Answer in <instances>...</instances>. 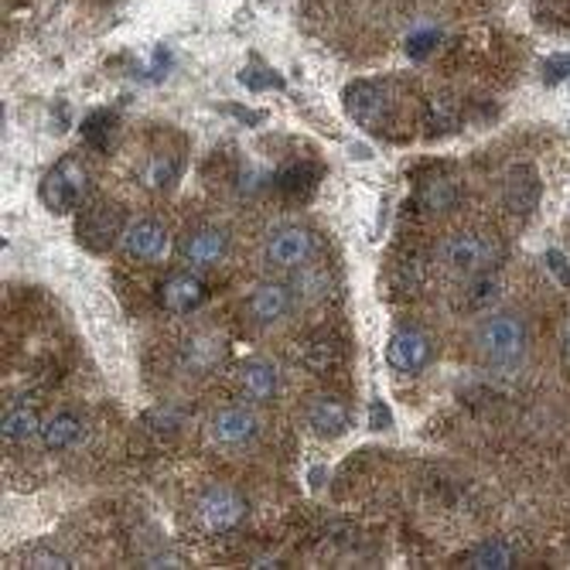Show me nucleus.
<instances>
[{
	"mask_svg": "<svg viewBox=\"0 0 570 570\" xmlns=\"http://www.w3.org/2000/svg\"><path fill=\"white\" fill-rule=\"evenodd\" d=\"M475 355L495 370H512L527 358L530 348V332L520 315H509V311H495L485 315L475 332H472Z\"/></svg>",
	"mask_w": 570,
	"mask_h": 570,
	"instance_id": "obj_1",
	"label": "nucleus"
},
{
	"mask_svg": "<svg viewBox=\"0 0 570 570\" xmlns=\"http://www.w3.org/2000/svg\"><path fill=\"white\" fill-rule=\"evenodd\" d=\"M322 243L318 236L311 233L307 226H297V223H277L267 229L264 236V246H261V256H264V267L277 277H291V274H301L304 267L315 264Z\"/></svg>",
	"mask_w": 570,
	"mask_h": 570,
	"instance_id": "obj_2",
	"label": "nucleus"
},
{
	"mask_svg": "<svg viewBox=\"0 0 570 570\" xmlns=\"http://www.w3.org/2000/svg\"><path fill=\"white\" fill-rule=\"evenodd\" d=\"M495 256H499V246L482 236V233H472V229H458V233H448L441 243H438V264L454 274V277H464L472 281L479 274H489L495 267Z\"/></svg>",
	"mask_w": 570,
	"mask_h": 570,
	"instance_id": "obj_3",
	"label": "nucleus"
},
{
	"mask_svg": "<svg viewBox=\"0 0 570 570\" xmlns=\"http://www.w3.org/2000/svg\"><path fill=\"white\" fill-rule=\"evenodd\" d=\"M89 195V175L76 158H66L41 178L38 198L51 216H69L86 205Z\"/></svg>",
	"mask_w": 570,
	"mask_h": 570,
	"instance_id": "obj_4",
	"label": "nucleus"
},
{
	"mask_svg": "<svg viewBox=\"0 0 570 570\" xmlns=\"http://www.w3.org/2000/svg\"><path fill=\"white\" fill-rule=\"evenodd\" d=\"M297 307V291L291 281L277 277V281H264L249 287L246 301H243V311L253 325L261 328H271V325H281L284 318H291V311Z\"/></svg>",
	"mask_w": 570,
	"mask_h": 570,
	"instance_id": "obj_5",
	"label": "nucleus"
},
{
	"mask_svg": "<svg viewBox=\"0 0 570 570\" xmlns=\"http://www.w3.org/2000/svg\"><path fill=\"white\" fill-rule=\"evenodd\" d=\"M246 499L229 485L205 489L195 502V520L205 533H229L246 520Z\"/></svg>",
	"mask_w": 570,
	"mask_h": 570,
	"instance_id": "obj_6",
	"label": "nucleus"
},
{
	"mask_svg": "<svg viewBox=\"0 0 570 570\" xmlns=\"http://www.w3.org/2000/svg\"><path fill=\"white\" fill-rule=\"evenodd\" d=\"M229 233L223 226H195L178 243V261L188 271H213L226 261Z\"/></svg>",
	"mask_w": 570,
	"mask_h": 570,
	"instance_id": "obj_7",
	"label": "nucleus"
},
{
	"mask_svg": "<svg viewBox=\"0 0 570 570\" xmlns=\"http://www.w3.org/2000/svg\"><path fill=\"white\" fill-rule=\"evenodd\" d=\"M79 243L92 253H107L114 243H120V209L110 202H86L82 205V216H79Z\"/></svg>",
	"mask_w": 570,
	"mask_h": 570,
	"instance_id": "obj_8",
	"label": "nucleus"
},
{
	"mask_svg": "<svg viewBox=\"0 0 570 570\" xmlns=\"http://www.w3.org/2000/svg\"><path fill=\"white\" fill-rule=\"evenodd\" d=\"M165 246H168V229L161 219H154V216H137L120 233V253L130 264L158 261V256L165 253Z\"/></svg>",
	"mask_w": 570,
	"mask_h": 570,
	"instance_id": "obj_9",
	"label": "nucleus"
},
{
	"mask_svg": "<svg viewBox=\"0 0 570 570\" xmlns=\"http://www.w3.org/2000/svg\"><path fill=\"white\" fill-rule=\"evenodd\" d=\"M386 362L400 376H417L431 362V338L417 328H396L386 342Z\"/></svg>",
	"mask_w": 570,
	"mask_h": 570,
	"instance_id": "obj_10",
	"label": "nucleus"
},
{
	"mask_svg": "<svg viewBox=\"0 0 570 570\" xmlns=\"http://www.w3.org/2000/svg\"><path fill=\"white\" fill-rule=\"evenodd\" d=\"M209 438L219 448H246L261 438V417L249 406H223L209 421Z\"/></svg>",
	"mask_w": 570,
	"mask_h": 570,
	"instance_id": "obj_11",
	"label": "nucleus"
},
{
	"mask_svg": "<svg viewBox=\"0 0 570 570\" xmlns=\"http://www.w3.org/2000/svg\"><path fill=\"white\" fill-rule=\"evenodd\" d=\"M205 301V284L195 271H178L161 281L158 287V304L168 315H191V311Z\"/></svg>",
	"mask_w": 570,
	"mask_h": 570,
	"instance_id": "obj_12",
	"label": "nucleus"
},
{
	"mask_svg": "<svg viewBox=\"0 0 570 570\" xmlns=\"http://www.w3.org/2000/svg\"><path fill=\"white\" fill-rule=\"evenodd\" d=\"M281 390V376L271 362L264 358H249L239 366V393L253 403H271Z\"/></svg>",
	"mask_w": 570,
	"mask_h": 570,
	"instance_id": "obj_13",
	"label": "nucleus"
},
{
	"mask_svg": "<svg viewBox=\"0 0 570 570\" xmlns=\"http://www.w3.org/2000/svg\"><path fill=\"white\" fill-rule=\"evenodd\" d=\"M86 434V421L79 417V413L72 410H59V413H51V417L41 424V448L45 451H69L82 441Z\"/></svg>",
	"mask_w": 570,
	"mask_h": 570,
	"instance_id": "obj_14",
	"label": "nucleus"
},
{
	"mask_svg": "<svg viewBox=\"0 0 570 570\" xmlns=\"http://www.w3.org/2000/svg\"><path fill=\"white\" fill-rule=\"evenodd\" d=\"M540 202V178L533 168L520 165L509 171V181H505V205L515 213V216H530Z\"/></svg>",
	"mask_w": 570,
	"mask_h": 570,
	"instance_id": "obj_15",
	"label": "nucleus"
},
{
	"mask_svg": "<svg viewBox=\"0 0 570 570\" xmlns=\"http://www.w3.org/2000/svg\"><path fill=\"white\" fill-rule=\"evenodd\" d=\"M307 421H311V428H315V434L338 438V434L348 431L352 413H348V406L338 396H318L315 403H311V410H307Z\"/></svg>",
	"mask_w": 570,
	"mask_h": 570,
	"instance_id": "obj_16",
	"label": "nucleus"
},
{
	"mask_svg": "<svg viewBox=\"0 0 570 570\" xmlns=\"http://www.w3.org/2000/svg\"><path fill=\"white\" fill-rule=\"evenodd\" d=\"M41 424L45 421L38 417V410L31 403L18 400L4 410V417H0V434H4L8 444H21L35 434H41Z\"/></svg>",
	"mask_w": 570,
	"mask_h": 570,
	"instance_id": "obj_17",
	"label": "nucleus"
},
{
	"mask_svg": "<svg viewBox=\"0 0 570 570\" xmlns=\"http://www.w3.org/2000/svg\"><path fill=\"white\" fill-rule=\"evenodd\" d=\"M512 550H509V543H502V540H485V543H479L472 553H469V567H479V570H495V567H512Z\"/></svg>",
	"mask_w": 570,
	"mask_h": 570,
	"instance_id": "obj_18",
	"label": "nucleus"
},
{
	"mask_svg": "<svg viewBox=\"0 0 570 570\" xmlns=\"http://www.w3.org/2000/svg\"><path fill=\"white\" fill-rule=\"evenodd\" d=\"M114 130H117V120H114V114H107V110L92 114V117L86 120V127H82L86 144H89V147H96V150H110V137H114Z\"/></svg>",
	"mask_w": 570,
	"mask_h": 570,
	"instance_id": "obj_19",
	"label": "nucleus"
},
{
	"mask_svg": "<svg viewBox=\"0 0 570 570\" xmlns=\"http://www.w3.org/2000/svg\"><path fill=\"white\" fill-rule=\"evenodd\" d=\"M18 560H21V567H41V570H66V567H72L66 553L51 550V547H28V550H21Z\"/></svg>",
	"mask_w": 570,
	"mask_h": 570,
	"instance_id": "obj_20",
	"label": "nucleus"
},
{
	"mask_svg": "<svg viewBox=\"0 0 570 570\" xmlns=\"http://www.w3.org/2000/svg\"><path fill=\"white\" fill-rule=\"evenodd\" d=\"M175 178H178V168H175L168 158H150V165H147V171H144V181H147V188H154V191H168V188L175 185Z\"/></svg>",
	"mask_w": 570,
	"mask_h": 570,
	"instance_id": "obj_21",
	"label": "nucleus"
},
{
	"mask_svg": "<svg viewBox=\"0 0 570 570\" xmlns=\"http://www.w3.org/2000/svg\"><path fill=\"white\" fill-rule=\"evenodd\" d=\"M277 191H284V195H307L311 191L307 165H291L287 171H281L277 175Z\"/></svg>",
	"mask_w": 570,
	"mask_h": 570,
	"instance_id": "obj_22",
	"label": "nucleus"
},
{
	"mask_svg": "<svg viewBox=\"0 0 570 570\" xmlns=\"http://www.w3.org/2000/svg\"><path fill=\"white\" fill-rule=\"evenodd\" d=\"M495 297H499V281H495L492 271L472 277V284H469V301H472L475 307H485V304H492Z\"/></svg>",
	"mask_w": 570,
	"mask_h": 570,
	"instance_id": "obj_23",
	"label": "nucleus"
},
{
	"mask_svg": "<svg viewBox=\"0 0 570 570\" xmlns=\"http://www.w3.org/2000/svg\"><path fill=\"white\" fill-rule=\"evenodd\" d=\"M451 202H454V185H451V181H431V185L424 188V205H428L431 213L448 209Z\"/></svg>",
	"mask_w": 570,
	"mask_h": 570,
	"instance_id": "obj_24",
	"label": "nucleus"
},
{
	"mask_svg": "<svg viewBox=\"0 0 570 570\" xmlns=\"http://www.w3.org/2000/svg\"><path fill=\"white\" fill-rule=\"evenodd\" d=\"M547 271L570 291V261H567V256H563L560 249H550V253H547Z\"/></svg>",
	"mask_w": 570,
	"mask_h": 570,
	"instance_id": "obj_25",
	"label": "nucleus"
},
{
	"mask_svg": "<svg viewBox=\"0 0 570 570\" xmlns=\"http://www.w3.org/2000/svg\"><path fill=\"white\" fill-rule=\"evenodd\" d=\"M243 86H249V89H267V86H284L277 76H267V69H249V72H243Z\"/></svg>",
	"mask_w": 570,
	"mask_h": 570,
	"instance_id": "obj_26",
	"label": "nucleus"
},
{
	"mask_svg": "<svg viewBox=\"0 0 570 570\" xmlns=\"http://www.w3.org/2000/svg\"><path fill=\"white\" fill-rule=\"evenodd\" d=\"M390 424H393V413L386 410V403H383V400H373V403H370V428L386 431Z\"/></svg>",
	"mask_w": 570,
	"mask_h": 570,
	"instance_id": "obj_27",
	"label": "nucleus"
},
{
	"mask_svg": "<svg viewBox=\"0 0 570 570\" xmlns=\"http://www.w3.org/2000/svg\"><path fill=\"white\" fill-rule=\"evenodd\" d=\"M563 358L570 362V322H567V328H563Z\"/></svg>",
	"mask_w": 570,
	"mask_h": 570,
	"instance_id": "obj_28",
	"label": "nucleus"
}]
</instances>
